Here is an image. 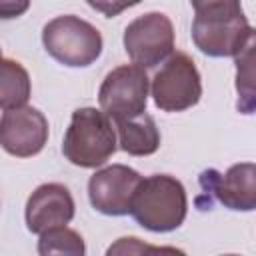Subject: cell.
<instances>
[{
	"label": "cell",
	"mask_w": 256,
	"mask_h": 256,
	"mask_svg": "<svg viewBox=\"0 0 256 256\" xmlns=\"http://www.w3.org/2000/svg\"><path fill=\"white\" fill-rule=\"evenodd\" d=\"M76 212L74 198L64 184L46 182L40 184L26 200L24 220L32 234H42L54 226H66Z\"/></svg>",
	"instance_id": "cell-10"
},
{
	"label": "cell",
	"mask_w": 256,
	"mask_h": 256,
	"mask_svg": "<svg viewBox=\"0 0 256 256\" xmlns=\"http://www.w3.org/2000/svg\"><path fill=\"white\" fill-rule=\"evenodd\" d=\"M142 176L124 164H112L96 170L88 180V200L104 216L130 214V202Z\"/></svg>",
	"instance_id": "cell-9"
},
{
	"label": "cell",
	"mask_w": 256,
	"mask_h": 256,
	"mask_svg": "<svg viewBox=\"0 0 256 256\" xmlns=\"http://www.w3.org/2000/svg\"><path fill=\"white\" fill-rule=\"evenodd\" d=\"M48 120L32 106L4 110L0 118V146L16 158H32L40 154L48 142Z\"/></svg>",
	"instance_id": "cell-8"
},
{
	"label": "cell",
	"mask_w": 256,
	"mask_h": 256,
	"mask_svg": "<svg viewBox=\"0 0 256 256\" xmlns=\"http://www.w3.org/2000/svg\"><path fill=\"white\" fill-rule=\"evenodd\" d=\"M30 0H0V20H12L26 14Z\"/></svg>",
	"instance_id": "cell-19"
},
{
	"label": "cell",
	"mask_w": 256,
	"mask_h": 256,
	"mask_svg": "<svg viewBox=\"0 0 256 256\" xmlns=\"http://www.w3.org/2000/svg\"><path fill=\"white\" fill-rule=\"evenodd\" d=\"M118 148L114 122L98 108L84 106L72 112L62 140L64 158L80 168L102 166Z\"/></svg>",
	"instance_id": "cell-2"
},
{
	"label": "cell",
	"mask_w": 256,
	"mask_h": 256,
	"mask_svg": "<svg viewBox=\"0 0 256 256\" xmlns=\"http://www.w3.org/2000/svg\"><path fill=\"white\" fill-rule=\"evenodd\" d=\"M46 52L68 68H86L94 64L104 48L102 34L96 26L74 14L56 16L42 28Z\"/></svg>",
	"instance_id": "cell-3"
},
{
	"label": "cell",
	"mask_w": 256,
	"mask_h": 256,
	"mask_svg": "<svg viewBox=\"0 0 256 256\" xmlns=\"http://www.w3.org/2000/svg\"><path fill=\"white\" fill-rule=\"evenodd\" d=\"M132 64L154 68L174 52V26L164 12H146L134 18L122 36Z\"/></svg>",
	"instance_id": "cell-6"
},
{
	"label": "cell",
	"mask_w": 256,
	"mask_h": 256,
	"mask_svg": "<svg viewBox=\"0 0 256 256\" xmlns=\"http://www.w3.org/2000/svg\"><path fill=\"white\" fill-rule=\"evenodd\" d=\"M38 254L40 256H84L86 254V244L84 238L68 228V226H54L38 234Z\"/></svg>",
	"instance_id": "cell-14"
},
{
	"label": "cell",
	"mask_w": 256,
	"mask_h": 256,
	"mask_svg": "<svg viewBox=\"0 0 256 256\" xmlns=\"http://www.w3.org/2000/svg\"><path fill=\"white\" fill-rule=\"evenodd\" d=\"M140 2H142V0H86V4H88L92 10L104 14L106 18H114V16H118L120 12L132 8V6L140 4Z\"/></svg>",
	"instance_id": "cell-18"
},
{
	"label": "cell",
	"mask_w": 256,
	"mask_h": 256,
	"mask_svg": "<svg viewBox=\"0 0 256 256\" xmlns=\"http://www.w3.org/2000/svg\"><path fill=\"white\" fill-rule=\"evenodd\" d=\"M148 92L150 78L146 68L122 64L104 76L98 90V104L110 120L132 118L146 112Z\"/></svg>",
	"instance_id": "cell-5"
},
{
	"label": "cell",
	"mask_w": 256,
	"mask_h": 256,
	"mask_svg": "<svg viewBox=\"0 0 256 256\" xmlns=\"http://www.w3.org/2000/svg\"><path fill=\"white\" fill-rule=\"evenodd\" d=\"M150 96L164 112H184L200 102L202 78L194 60L184 52H172L150 80Z\"/></svg>",
	"instance_id": "cell-4"
},
{
	"label": "cell",
	"mask_w": 256,
	"mask_h": 256,
	"mask_svg": "<svg viewBox=\"0 0 256 256\" xmlns=\"http://www.w3.org/2000/svg\"><path fill=\"white\" fill-rule=\"evenodd\" d=\"M236 92H238V110L242 114L254 112V40L248 42L236 56Z\"/></svg>",
	"instance_id": "cell-15"
},
{
	"label": "cell",
	"mask_w": 256,
	"mask_h": 256,
	"mask_svg": "<svg viewBox=\"0 0 256 256\" xmlns=\"http://www.w3.org/2000/svg\"><path fill=\"white\" fill-rule=\"evenodd\" d=\"M0 62H2V48H0Z\"/></svg>",
	"instance_id": "cell-20"
},
{
	"label": "cell",
	"mask_w": 256,
	"mask_h": 256,
	"mask_svg": "<svg viewBox=\"0 0 256 256\" xmlns=\"http://www.w3.org/2000/svg\"><path fill=\"white\" fill-rule=\"evenodd\" d=\"M176 252V248H158V246H148L142 244L138 238H120L114 246H110L106 250V254H140V252Z\"/></svg>",
	"instance_id": "cell-17"
},
{
	"label": "cell",
	"mask_w": 256,
	"mask_h": 256,
	"mask_svg": "<svg viewBox=\"0 0 256 256\" xmlns=\"http://www.w3.org/2000/svg\"><path fill=\"white\" fill-rule=\"evenodd\" d=\"M192 42L210 58L236 56L248 42L254 40V28L246 16L226 22H198L192 20Z\"/></svg>",
	"instance_id": "cell-11"
},
{
	"label": "cell",
	"mask_w": 256,
	"mask_h": 256,
	"mask_svg": "<svg viewBox=\"0 0 256 256\" xmlns=\"http://www.w3.org/2000/svg\"><path fill=\"white\" fill-rule=\"evenodd\" d=\"M190 4L198 22H226L244 16L240 0H190Z\"/></svg>",
	"instance_id": "cell-16"
},
{
	"label": "cell",
	"mask_w": 256,
	"mask_h": 256,
	"mask_svg": "<svg viewBox=\"0 0 256 256\" xmlns=\"http://www.w3.org/2000/svg\"><path fill=\"white\" fill-rule=\"evenodd\" d=\"M116 130V142L118 148L124 150L130 156H150L160 148V130L154 122V118L146 112L132 116V118H120L112 120Z\"/></svg>",
	"instance_id": "cell-12"
},
{
	"label": "cell",
	"mask_w": 256,
	"mask_h": 256,
	"mask_svg": "<svg viewBox=\"0 0 256 256\" xmlns=\"http://www.w3.org/2000/svg\"><path fill=\"white\" fill-rule=\"evenodd\" d=\"M204 196L218 200L234 212H252L256 208V164L238 162L224 174L210 168L200 174Z\"/></svg>",
	"instance_id": "cell-7"
},
{
	"label": "cell",
	"mask_w": 256,
	"mask_h": 256,
	"mask_svg": "<svg viewBox=\"0 0 256 256\" xmlns=\"http://www.w3.org/2000/svg\"><path fill=\"white\" fill-rule=\"evenodd\" d=\"M32 94V82L28 70L10 58H2L0 62V108H20L28 102Z\"/></svg>",
	"instance_id": "cell-13"
},
{
	"label": "cell",
	"mask_w": 256,
	"mask_h": 256,
	"mask_svg": "<svg viewBox=\"0 0 256 256\" xmlns=\"http://www.w3.org/2000/svg\"><path fill=\"white\" fill-rule=\"evenodd\" d=\"M130 214L144 230L172 232L180 228L188 214L184 184L170 174H152L140 180L130 202Z\"/></svg>",
	"instance_id": "cell-1"
}]
</instances>
